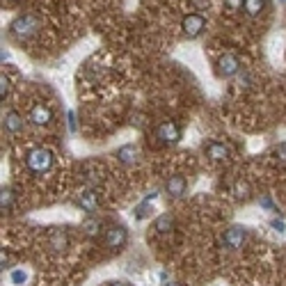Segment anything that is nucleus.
Returning <instances> with one entry per match:
<instances>
[{
	"label": "nucleus",
	"instance_id": "f257e3e1",
	"mask_svg": "<svg viewBox=\"0 0 286 286\" xmlns=\"http://www.w3.org/2000/svg\"><path fill=\"white\" fill-rule=\"evenodd\" d=\"M55 163V156L51 149H46V147H35L25 153V165L28 170L35 174H46Z\"/></svg>",
	"mask_w": 286,
	"mask_h": 286
},
{
	"label": "nucleus",
	"instance_id": "f03ea898",
	"mask_svg": "<svg viewBox=\"0 0 286 286\" xmlns=\"http://www.w3.org/2000/svg\"><path fill=\"white\" fill-rule=\"evenodd\" d=\"M204 28H206V19L202 14H197V12L183 16V21H181V30L188 39H197L204 32Z\"/></svg>",
	"mask_w": 286,
	"mask_h": 286
},
{
	"label": "nucleus",
	"instance_id": "7ed1b4c3",
	"mask_svg": "<svg viewBox=\"0 0 286 286\" xmlns=\"http://www.w3.org/2000/svg\"><path fill=\"white\" fill-rule=\"evenodd\" d=\"M181 126L176 121H160L156 126V137H158L163 144H176L181 140Z\"/></svg>",
	"mask_w": 286,
	"mask_h": 286
},
{
	"label": "nucleus",
	"instance_id": "20e7f679",
	"mask_svg": "<svg viewBox=\"0 0 286 286\" xmlns=\"http://www.w3.org/2000/svg\"><path fill=\"white\" fill-rule=\"evenodd\" d=\"M126 241H128V231L121 225H114V227H108L106 229L103 243H106L108 249H121L126 245Z\"/></svg>",
	"mask_w": 286,
	"mask_h": 286
},
{
	"label": "nucleus",
	"instance_id": "39448f33",
	"mask_svg": "<svg viewBox=\"0 0 286 286\" xmlns=\"http://www.w3.org/2000/svg\"><path fill=\"white\" fill-rule=\"evenodd\" d=\"M39 28V21L35 19V16L30 14H25V16H19L14 23H12V30H14L16 37H23V39H28L30 35H35Z\"/></svg>",
	"mask_w": 286,
	"mask_h": 286
},
{
	"label": "nucleus",
	"instance_id": "423d86ee",
	"mask_svg": "<svg viewBox=\"0 0 286 286\" xmlns=\"http://www.w3.org/2000/svg\"><path fill=\"white\" fill-rule=\"evenodd\" d=\"M204 153H206V158H211L213 163H227V160H229V147L218 142V140L204 142Z\"/></svg>",
	"mask_w": 286,
	"mask_h": 286
},
{
	"label": "nucleus",
	"instance_id": "0eeeda50",
	"mask_svg": "<svg viewBox=\"0 0 286 286\" xmlns=\"http://www.w3.org/2000/svg\"><path fill=\"white\" fill-rule=\"evenodd\" d=\"M245 241H248V229H243V227H229L222 236V245L229 249H238Z\"/></svg>",
	"mask_w": 286,
	"mask_h": 286
},
{
	"label": "nucleus",
	"instance_id": "6e6552de",
	"mask_svg": "<svg viewBox=\"0 0 286 286\" xmlns=\"http://www.w3.org/2000/svg\"><path fill=\"white\" fill-rule=\"evenodd\" d=\"M218 71H220V76L231 78V76H236L238 71H241V60H238L236 55H231V53L222 55V57H220V62H218Z\"/></svg>",
	"mask_w": 286,
	"mask_h": 286
},
{
	"label": "nucleus",
	"instance_id": "1a4fd4ad",
	"mask_svg": "<svg viewBox=\"0 0 286 286\" xmlns=\"http://www.w3.org/2000/svg\"><path fill=\"white\" fill-rule=\"evenodd\" d=\"M186 190H188V183H186V179L179 176V174H174V176H170V179L165 181V192L172 197V199H181V197L186 195Z\"/></svg>",
	"mask_w": 286,
	"mask_h": 286
},
{
	"label": "nucleus",
	"instance_id": "9d476101",
	"mask_svg": "<svg viewBox=\"0 0 286 286\" xmlns=\"http://www.w3.org/2000/svg\"><path fill=\"white\" fill-rule=\"evenodd\" d=\"M53 119V113H51V108L46 106V103H35L30 110V121L35 126H46V124H51Z\"/></svg>",
	"mask_w": 286,
	"mask_h": 286
},
{
	"label": "nucleus",
	"instance_id": "9b49d317",
	"mask_svg": "<svg viewBox=\"0 0 286 286\" xmlns=\"http://www.w3.org/2000/svg\"><path fill=\"white\" fill-rule=\"evenodd\" d=\"M76 204H78V209H83L85 213L96 211V206H98V195H96V190H83L80 195L76 197Z\"/></svg>",
	"mask_w": 286,
	"mask_h": 286
},
{
	"label": "nucleus",
	"instance_id": "f8f14e48",
	"mask_svg": "<svg viewBox=\"0 0 286 286\" xmlns=\"http://www.w3.org/2000/svg\"><path fill=\"white\" fill-rule=\"evenodd\" d=\"M2 126H5L7 133H19L23 128V117L16 113V110H7L5 117H2Z\"/></svg>",
	"mask_w": 286,
	"mask_h": 286
},
{
	"label": "nucleus",
	"instance_id": "ddd939ff",
	"mask_svg": "<svg viewBox=\"0 0 286 286\" xmlns=\"http://www.w3.org/2000/svg\"><path fill=\"white\" fill-rule=\"evenodd\" d=\"M117 158H119V163H124V165H133L137 158V149L133 147V144H124V147H119L117 149V153H114Z\"/></svg>",
	"mask_w": 286,
	"mask_h": 286
},
{
	"label": "nucleus",
	"instance_id": "4468645a",
	"mask_svg": "<svg viewBox=\"0 0 286 286\" xmlns=\"http://www.w3.org/2000/svg\"><path fill=\"white\" fill-rule=\"evenodd\" d=\"M266 7V0H243V9L248 12V16H259Z\"/></svg>",
	"mask_w": 286,
	"mask_h": 286
},
{
	"label": "nucleus",
	"instance_id": "2eb2a0df",
	"mask_svg": "<svg viewBox=\"0 0 286 286\" xmlns=\"http://www.w3.org/2000/svg\"><path fill=\"white\" fill-rule=\"evenodd\" d=\"M172 225H174V220H172V215L170 213H163L158 220H156V231H160V233H165V231H170L172 229Z\"/></svg>",
	"mask_w": 286,
	"mask_h": 286
},
{
	"label": "nucleus",
	"instance_id": "dca6fc26",
	"mask_svg": "<svg viewBox=\"0 0 286 286\" xmlns=\"http://www.w3.org/2000/svg\"><path fill=\"white\" fill-rule=\"evenodd\" d=\"M98 229H101V225H98V220H96V218H92V215L83 222V231L87 233V236H96Z\"/></svg>",
	"mask_w": 286,
	"mask_h": 286
},
{
	"label": "nucleus",
	"instance_id": "f3484780",
	"mask_svg": "<svg viewBox=\"0 0 286 286\" xmlns=\"http://www.w3.org/2000/svg\"><path fill=\"white\" fill-rule=\"evenodd\" d=\"M12 202H14V192H12V188H2V197H0L2 211H7L9 206H12Z\"/></svg>",
	"mask_w": 286,
	"mask_h": 286
},
{
	"label": "nucleus",
	"instance_id": "a211bd4d",
	"mask_svg": "<svg viewBox=\"0 0 286 286\" xmlns=\"http://www.w3.org/2000/svg\"><path fill=\"white\" fill-rule=\"evenodd\" d=\"M233 192H236L238 199H248L249 197V186L248 183H243V181H238V183H236V188H233Z\"/></svg>",
	"mask_w": 286,
	"mask_h": 286
},
{
	"label": "nucleus",
	"instance_id": "6ab92c4d",
	"mask_svg": "<svg viewBox=\"0 0 286 286\" xmlns=\"http://www.w3.org/2000/svg\"><path fill=\"white\" fill-rule=\"evenodd\" d=\"M64 245H67V236H64V233L62 231H55L53 233V248H64Z\"/></svg>",
	"mask_w": 286,
	"mask_h": 286
},
{
	"label": "nucleus",
	"instance_id": "aec40b11",
	"mask_svg": "<svg viewBox=\"0 0 286 286\" xmlns=\"http://www.w3.org/2000/svg\"><path fill=\"white\" fill-rule=\"evenodd\" d=\"M0 85H2V87H0V98L5 101V96H7V94H9V80H7V78H5V76L0 78Z\"/></svg>",
	"mask_w": 286,
	"mask_h": 286
},
{
	"label": "nucleus",
	"instance_id": "412c9836",
	"mask_svg": "<svg viewBox=\"0 0 286 286\" xmlns=\"http://www.w3.org/2000/svg\"><path fill=\"white\" fill-rule=\"evenodd\" d=\"M270 227L275 229V231H279V233H282V231H286L284 220H279V218H272V220H270Z\"/></svg>",
	"mask_w": 286,
	"mask_h": 286
},
{
	"label": "nucleus",
	"instance_id": "4be33fe9",
	"mask_svg": "<svg viewBox=\"0 0 286 286\" xmlns=\"http://www.w3.org/2000/svg\"><path fill=\"white\" fill-rule=\"evenodd\" d=\"M275 153H277V160H279V163H282V165H286V144H282V147H279Z\"/></svg>",
	"mask_w": 286,
	"mask_h": 286
},
{
	"label": "nucleus",
	"instance_id": "5701e85b",
	"mask_svg": "<svg viewBox=\"0 0 286 286\" xmlns=\"http://www.w3.org/2000/svg\"><path fill=\"white\" fill-rule=\"evenodd\" d=\"M225 7H229V9H241L243 7V0H225Z\"/></svg>",
	"mask_w": 286,
	"mask_h": 286
},
{
	"label": "nucleus",
	"instance_id": "b1692460",
	"mask_svg": "<svg viewBox=\"0 0 286 286\" xmlns=\"http://www.w3.org/2000/svg\"><path fill=\"white\" fill-rule=\"evenodd\" d=\"M23 279H25V272H21V270H14V272H12V282H14V284H21Z\"/></svg>",
	"mask_w": 286,
	"mask_h": 286
},
{
	"label": "nucleus",
	"instance_id": "393cba45",
	"mask_svg": "<svg viewBox=\"0 0 286 286\" xmlns=\"http://www.w3.org/2000/svg\"><path fill=\"white\" fill-rule=\"evenodd\" d=\"M110 286H128V284H124V282H114V284H110Z\"/></svg>",
	"mask_w": 286,
	"mask_h": 286
},
{
	"label": "nucleus",
	"instance_id": "a878e982",
	"mask_svg": "<svg viewBox=\"0 0 286 286\" xmlns=\"http://www.w3.org/2000/svg\"><path fill=\"white\" fill-rule=\"evenodd\" d=\"M163 286H181V284H176V282H167V284H163Z\"/></svg>",
	"mask_w": 286,
	"mask_h": 286
}]
</instances>
